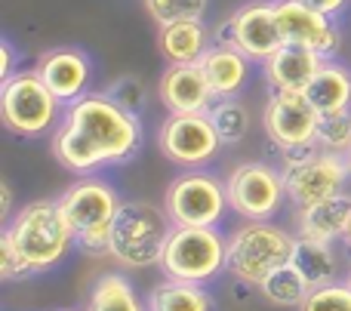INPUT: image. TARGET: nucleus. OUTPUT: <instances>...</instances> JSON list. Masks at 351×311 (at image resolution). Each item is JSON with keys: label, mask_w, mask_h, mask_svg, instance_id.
Segmentation results:
<instances>
[{"label": "nucleus", "mask_w": 351, "mask_h": 311, "mask_svg": "<svg viewBox=\"0 0 351 311\" xmlns=\"http://www.w3.org/2000/svg\"><path fill=\"white\" fill-rule=\"evenodd\" d=\"M173 225H219L228 207V191L213 173L188 170L173 179L164 195Z\"/></svg>", "instance_id": "nucleus-8"}, {"label": "nucleus", "mask_w": 351, "mask_h": 311, "mask_svg": "<svg viewBox=\"0 0 351 311\" xmlns=\"http://www.w3.org/2000/svg\"><path fill=\"white\" fill-rule=\"evenodd\" d=\"M59 311H74V308H59Z\"/></svg>", "instance_id": "nucleus-38"}, {"label": "nucleus", "mask_w": 351, "mask_h": 311, "mask_svg": "<svg viewBox=\"0 0 351 311\" xmlns=\"http://www.w3.org/2000/svg\"><path fill=\"white\" fill-rule=\"evenodd\" d=\"M206 80H210L216 99H234L243 92L250 80V59L234 47V43L216 40L200 59Z\"/></svg>", "instance_id": "nucleus-18"}, {"label": "nucleus", "mask_w": 351, "mask_h": 311, "mask_svg": "<svg viewBox=\"0 0 351 311\" xmlns=\"http://www.w3.org/2000/svg\"><path fill=\"white\" fill-rule=\"evenodd\" d=\"M105 92H108L117 105H123L127 111H133V114L142 117L145 102H148V90H145V84H142L136 74H121V77H114Z\"/></svg>", "instance_id": "nucleus-30"}, {"label": "nucleus", "mask_w": 351, "mask_h": 311, "mask_svg": "<svg viewBox=\"0 0 351 311\" xmlns=\"http://www.w3.org/2000/svg\"><path fill=\"white\" fill-rule=\"evenodd\" d=\"M290 262L305 275V281L311 284V290L339 281V275H342V259H339V253H336V247L330 244V240L296 238Z\"/></svg>", "instance_id": "nucleus-22"}, {"label": "nucleus", "mask_w": 351, "mask_h": 311, "mask_svg": "<svg viewBox=\"0 0 351 311\" xmlns=\"http://www.w3.org/2000/svg\"><path fill=\"white\" fill-rule=\"evenodd\" d=\"M216 40L234 43L250 62H265L284 47V34L278 25L274 0H253L243 3L228 16V22L219 28Z\"/></svg>", "instance_id": "nucleus-12"}, {"label": "nucleus", "mask_w": 351, "mask_h": 311, "mask_svg": "<svg viewBox=\"0 0 351 311\" xmlns=\"http://www.w3.org/2000/svg\"><path fill=\"white\" fill-rule=\"evenodd\" d=\"M0 191H3V203H0V216L10 222V210H12V188H10V179H0Z\"/></svg>", "instance_id": "nucleus-35"}, {"label": "nucleus", "mask_w": 351, "mask_h": 311, "mask_svg": "<svg viewBox=\"0 0 351 311\" xmlns=\"http://www.w3.org/2000/svg\"><path fill=\"white\" fill-rule=\"evenodd\" d=\"M351 225V191L327 197V201L315 203V207L296 210V228L299 238H315V240H346V232Z\"/></svg>", "instance_id": "nucleus-19"}, {"label": "nucleus", "mask_w": 351, "mask_h": 311, "mask_svg": "<svg viewBox=\"0 0 351 311\" xmlns=\"http://www.w3.org/2000/svg\"><path fill=\"white\" fill-rule=\"evenodd\" d=\"M121 195L111 182L93 176H80L74 185H68L65 191L59 195V207L65 213L68 225L74 228V238L80 232H90V228H102L111 225L121 210Z\"/></svg>", "instance_id": "nucleus-14"}, {"label": "nucleus", "mask_w": 351, "mask_h": 311, "mask_svg": "<svg viewBox=\"0 0 351 311\" xmlns=\"http://www.w3.org/2000/svg\"><path fill=\"white\" fill-rule=\"evenodd\" d=\"M210 117L219 129V139L222 145H237V142L247 139L250 133V111L241 99H216L210 108Z\"/></svg>", "instance_id": "nucleus-26"}, {"label": "nucleus", "mask_w": 351, "mask_h": 311, "mask_svg": "<svg viewBox=\"0 0 351 311\" xmlns=\"http://www.w3.org/2000/svg\"><path fill=\"white\" fill-rule=\"evenodd\" d=\"M299 3H308V6H315V10L327 12V16H339V12H346L348 0H299Z\"/></svg>", "instance_id": "nucleus-34"}, {"label": "nucleus", "mask_w": 351, "mask_h": 311, "mask_svg": "<svg viewBox=\"0 0 351 311\" xmlns=\"http://www.w3.org/2000/svg\"><path fill=\"white\" fill-rule=\"evenodd\" d=\"M173 232L167 210L148 201H123L111 222V256L123 269H148L160 265V253Z\"/></svg>", "instance_id": "nucleus-4"}, {"label": "nucleus", "mask_w": 351, "mask_h": 311, "mask_svg": "<svg viewBox=\"0 0 351 311\" xmlns=\"http://www.w3.org/2000/svg\"><path fill=\"white\" fill-rule=\"evenodd\" d=\"M142 117L117 105L108 92H86L65 105L59 127L53 129V154L74 176H93L108 166H121L142 148Z\"/></svg>", "instance_id": "nucleus-1"}, {"label": "nucleus", "mask_w": 351, "mask_h": 311, "mask_svg": "<svg viewBox=\"0 0 351 311\" xmlns=\"http://www.w3.org/2000/svg\"><path fill=\"white\" fill-rule=\"evenodd\" d=\"M74 247L86 256H99V253H111V225L102 228H90V232H80L74 238Z\"/></svg>", "instance_id": "nucleus-32"}, {"label": "nucleus", "mask_w": 351, "mask_h": 311, "mask_svg": "<svg viewBox=\"0 0 351 311\" xmlns=\"http://www.w3.org/2000/svg\"><path fill=\"white\" fill-rule=\"evenodd\" d=\"M348 160H351V151H348Z\"/></svg>", "instance_id": "nucleus-39"}, {"label": "nucleus", "mask_w": 351, "mask_h": 311, "mask_svg": "<svg viewBox=\"0 0 351 311\" xmlns=\"http://www.w3.org/2000/svg\"><path fill=\"white\" fill-rule=\"evenodd\" d=\"M219 129L213 123L210 111L197 114H170L158 129V148L170 164L200 170L219 154Z\"/></svg>", "instance_id": "nucleus-10"}, {"label": "nucleus", "mask_w": 351, "mask_h": 311, "mask_svg": "<svg viewBox=\"0 0 351 311\" xmlns=\"http://www.w3.org/2000/svg\"><path fill=\"white\" fill-rule=\"evenodd\" d=\"M228 207L243 219H274L287 201L284 173L268 164H241L225 179Z\"/></svg>", "instance_id": "nucleus-11"}, {"label": "nucleus", "mask_w": 351, "mask_h": 311, "mask_svg": "<svg viewBox=\"0 0 351 311\" xmlns=\"http://www.w3.org/2000/svg\"><path fill=\"white\" fill-rule=\"evenodd\" d=\"M274 12H278V25L284 43H296V47L315 49L321 59H336L342 49V28L336 16L315 10L299 0H274Z\"/></svg>", "instance_id": "nucleus-13"}, {"label": "nucleus", "mask_w": 351, "mask_h": 311, "mask_svg": "<svg viewBox=\"0 0 351 311\" xmlns=\"http://www.w3.org/2000/svg\"><path fill=\"white\" fill-rule=\"evenodd\" d=\"M37 71L47 80V86L62 99L65 105L77 102L90 92L93 84V59L80 47H56L47 49L37 62Z\"/></svg>", "instance_id": "nucleus-15"}, {"label": "nucleus", "mask_w": 351, "mask_h": 311, "mask_svg": "<svg viewBox=\"0 0 351 311\" xmlns=\"http://www.w3.org/2000/svg\"><path fill=\"white\" fill-rule=\"evenodd\" d=\"M158 47L170 65H191L204 59V53L213 47V37L204 18H182V22L160 25Z\"/></svg>", "instance_id": "nucleus-20"}, {"label": "nucleus", "mask_w": 351, "mask_h": 311, "mask_svg": "<svg viewBox=\"0 0 351 311\" xmlns=\"http://www.w3.org/2000/svg\"><path fill=\"white\" fill-rule=\"evenodd\" d=\"M16 62H19V53H16V47H12V40L10 37H0V84L19 71Z\"/></svg>", "instance_id": "nucleus-33"}, {"label": "nucleus", "mask_w": 351, "mask_h": 311, "mask_svg": "<svg viewBox=\"0 0 351 311\" xmlns=\"http://www.w3.org/2000/svg\"><path fill=\"white\" fill-rule=\"evenodd\" d=\"M0 277L3 281H19V277H31L28 265H25V259L19 256L16 244H12L10 232H0Z\"/></svg>", "instance_id": "nucleus-31"}, {"label": "nucleus", "mask_w": 351, "mask_h": 311, "mask_svg": "<svg viewBox=\"0 0 351 311\" xmlns=\"http://www.w3.org/2000/svg\"><path fill=\"white\" fill-rule=\"evenodd\" d=\"M293 247H296V238L271 225V219H247V225H241L228 238L225 271L234 281L259 287L278 265L290 262Z\"/></svg>", "instance_id": "nucleus-5"}, {"label": "nucleus", "mask_w": 351, "mask_h": 311, "mask_svg": "<svg viewBox=\"0 0 351 311\" xmlns=\"http://www.w3.org/2000/svg\"><path fill=\"white\" fill-rule=\"evenodd\" d=\"M210 0H145L148 16L158 25L182 22V18H204Z\"/></svg>", "instance_id": "nucleus-28"}, {"label": "nucleus", "mask_w": 351, "mask_h": 311, "mask_svg": "<svg viewBox=\"0 0 351 311\" xmlns=\"http://www.w3.org/2000/svg\"><path fill=\"white\" fill-rule=\"evenodd\" d=\"M346 281H348V284H351V269H348V277H346Z\"/></svg>", "instance_id": "nucleus-37"}, {"label": "nucleus", "mask_w": 351, "mask_h": 311, "mask_svg": "<svg viewBox=\"0 0 351 311\" xmlns=\"http://www.w3.org/2000/svg\"><path fill=\"white\" fill-rule=\"evenodd\" d=\"M228 259V238L216 225H173L160 253V271L173 281L210 284L222 275Z\"/></svg>", "instance_id": "nucleus-6"}, {"label": "nucleus", "mask_w": 351, "mask_h": 311, "mask_svg": "<svg viewBox=\"0 0 351 311\" xmlns=\"http://www.w3.org/2000/svg\"><path fill=\"white\" fill-rule=\"evenodd\" d=\"M148 311H216V299L206 290V284L167 277L148 296Z\"/></svg>", "instance_id": "nucleus-23"}, {"label": "nucleus", "mask_w": 351, "mask_h": 311, "mask_svg": "<svg viewBox=\"0 0 351 311\" xmlns=\"http://www.w3.org/2000/svg\"><path fill=\"white\" fill-rule=\"evenodd\" d=\"M317 148L336 154L351 151V111H336V114H324L321 127H317Z\"/></svg>", "instance_id": "nucleus-27"}, {"label": "nucleus", "mask_w": 351, "mask_h": 311, "mask_svg": "<svg viewBox=\"0 0 351 311\" xmlns=\"http://www.w3.org/2000/svg\"><path fill=\"white\" fill-rule=\"evenodd\" d=\"M317 127H321V111L308 102L305 92L271 90L262 111V129L278 151L317 145Z\"/></svg>", "instance_id": "nucleus-9"}, {"label": "nucleus", "mask_w": 351, "mask_h": 311, "mask_svg": "<svg viewBox=\"0 0 351 311\" xmlns=\"http://www.w3.org/2000/svg\"><path fill=\"white\" fill-rule=\"evenodd\" d=\"M19 256L25 259L31 277L56 269L74 247V228L68 225L59 201H34L25 203L10 222H6Z\"/></svg>", "instance_id": "nucleus-2"}, {"label": "nucleus", "mask_w": 351, "mask_h": 311, "mask_svg": "<svg viewBox=\"0 0 351 311\" xmlns=\"http://www.w3.org/2000/svg\"><path fill=\"white\" fill-rule=\"evenodd\" d=\"M346 244L351 247V225H348V232H346Z\"/></svg>", "instance_id": "nucleus-36"}, {"label": "nucleus", "mask_w": 351, "mask_h": 311, "mask_svg": "<svg viewBox=\"0 0 351 311\" xmlns=\"http://www.w3.org/2000/svg\"><path fill=\"white\" fill-rule=\"evenodd\" d=\"M305 96L324 114H336V111H351V68L342 65L336 59H327L321 65V71L315 74Z\"/></svg>", "instance_id": "nucleus-21"}, {"label": "nucleus", "mask_w": 351, "mask_h": 311, "mask_svg": "<svg viewBox=\"0 0 351 311\" xmlns=\"http://www.w3.org/2000/svg\"><path fill=\"white\" fill-rule=\"evenodd\" d=\"M86 311H145V302L130 284V277L108 271L93 281L86 293Z\"/></svg>", "instance_id": "nucleus-24"}, {"label": "nucleus", "mask_w": 351, "mask_h": 311, "mask_svg": "<svg viewBox=\"0 0 351 311\" xmlns=\"http://www.w3.org/2000/svg\"><path fill=\"white\" fill-rule=\"evenodd\" d=\"M280 160H284L280 173H284L287 185V201L296 210L315 207V203L346 191V182L351 179L348 154L315 148L308 154H280Z\"/></svg>", "instance_id": "nucleus-7"}, {"label": "nucleus", "mask_w": 351, "mask_h": 311, "mask_svg": "<svg viewBox=\"0 0 351 311\" xmlns=\"http://www.w3.org/2000/svg\"><path fill=\"white\" fill-rule=\"evenodd\" d=\"M327 59L315 53L308 47H296V43H284L271 59H265V80L271 90H293L305 92V86L315 80V74L321 71V65Z\"/></svg>", "instance_id": "nucleus-17"}, {"label": "nucleus", "mask_w": 351, "mask_h": 311, "mask_svg": "<svg viewBox=\"0 0 351 311\" xmlns=\"http://www.w3.org/2000/svg\"><path fill=\"white\" fill-rule=\"evenodd\" d=\"M259 293L265 296L271 306L296 308V306H302L305 296L311 293V284L305 281V275L293 262H284L259 284Z\"/></svg>", "instance_id": "nucleus-25"}, {"label": "nucleus", "mask_w": 351, "mask_h": 311, "mask_svg": "<svg viewBox=\"0 0 351 311\" xmlns=\"http://www.w3.org/2000/svg\"><path fill=\"white\" fill-rule=\"evenodd\" d=\"M299 311H351V284L348 281H333L315 287Z\"/></svg>", "instance_id": "nucleus-29"}, {"label": "nucleus", "mask_w": 351, "mask_h": 311, "mask_svg": "<svg viewBox=\"0 0 351 311\" xmlns=\"http://www.w3.org/2000/svg\"><path fill=\"white\" fill-rule=\"evenodd\" d=\"M158 96L170 114H197V111H210L216 102V92H213L200 62L167 65V71L160 74Z\"/></svg>", "instance_id": "nucleus-16"}, {"label": "nucleus", "mask_w": 351, "mask_h": 311, "mask_svg": "<svg viewBox=\"0 0 351 311\" xmlns=\"http://www.w3.org/2000/svg\"><path fill=\"white\" fill-rule=\"evenodd\" d=\"M65 102L47 86L37 68L16 71L0 84V121L12 136L37 139L59 127Z\"/></svg>", "instance_id": "nucleus-3"}]
</instances>
